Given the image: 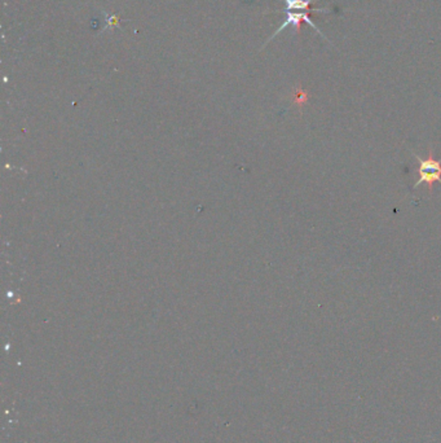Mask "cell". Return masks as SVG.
<instances>
[{"instance_id": "6da1fadb", "label": "cell", "mask_w": 441, "mask_h": 443, "mask_svg": "<svg viewBox=\"0 0 441 443\" xmlns=\"http://www.w3.org/2000/svg\"><path fill=\"white\" fill-rule=\"evenodd\" d=\"M413 156L418 160V167L416 171L419 174L418 180L413 188H417L419 184L426 183L430 188V192H432L433 184L436 182L441 183V160H436L433 157V151H430L429 157L426 160L419 158L417 154H413Z\"/></svg>"}, {"instance_id": "7a4b0ae2", "label": "cell", "mask_w": 441, "mask_h": 443, "mask_svg": "<svg viewBox=\"0 0 441 443\" xmlns=\"http://www.w3.org/2000/svg\"><path fill=\"white\" fill-rule=\"evenodd\" d=\"M286 12V19H285V21L282 23V25L279 26V29L275 32V34L272 35L269 39H268L267 42H266V45L264 46H267L268 43L275 38V36H277V35L281 33V32H284L286 27H289V26H292L294 29H295V32H297V34H299L301 33V29H302V23H307L308 25H311L312 27H314V30L318 33V34L321 35L324 39H326L327 40V38H326V35L320 30V27L316 25V23L311 20V17L308 16V12H294V11H285ZM329 42V40H327Z\"/></svg>"}, {"instance_id": "3957f363", "label": "cell", "mask_w": 441, "mask_h": 443, "mask_svg": "<svg viewBox=\"0 0 441 443\" xmlns=\"http://www.w3.org/2000/svg\"><path fill=\"white\" fill-rule=\"evenodd\" d=\"M286 4L285 11L294 12H310L311 11V3L314 0H284Z\"/></svg>"}]
</instances>
